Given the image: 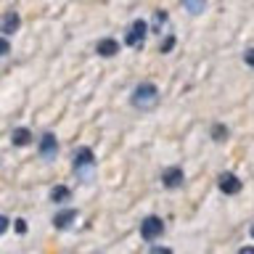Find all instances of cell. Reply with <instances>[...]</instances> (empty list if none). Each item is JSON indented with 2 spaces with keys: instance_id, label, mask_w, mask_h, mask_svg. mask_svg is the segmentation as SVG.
I'll return each instance as SVG.
<instances>
[{
  "instance_id": "cell-4",
  "label": "cell",
  "mask_w": 254,
  "mask_h": 254,
  "mask_svg": "<svg viewBox=\"0 0 254 254\" xmlns=\"http://www.w3.org/2000/svg\"><path fill=\"white\" fill-rule=\"evenodd\" d=\"M146 35H148V24L143 21V19H138V21H132V27H130V29H127L125 43L130 45V48H138L143 40H146Z\"/></svg>"
},
{
  "instance_id": "cell-3",
  "label": "cell",
  "mask_w": 254,
  "mask_h": 254,
  "mask_svg": "<svg viewBox=\"0 0 254 254\" xmlns=\"http://www.w3.org/2000/svg\"><path fill=\"white\" fill-rule=\"evenodd\" d=\"M140 236L146 238V241H156V238L164 236V220L156 217V214H148L146 220H143L140 225Z\"/></svg>"
},
{
  "instance_id": "cell-14",
  "label": "cell",
  "mask_w": 254,
  "mask_h": 254,
  "mask_svg": "<svg viewBox=\"0 0 254 254\" xmlns=\"http://www.w3.org/2000/svg\"><path fill=\"white\" fill-rule=\"evenodd\" d=\"M212 135H214V140H225V135H228L225 125H214L212 127Z\"/></svg>"
},
{
  "instance_id": "cell-17",
  "label": "cell",
  "mask_w": 254,
  "mask_h": 254,
  "mask_svg": "<svg viewBox=\"0 0 254 254\" xmlns=\"http://www.w3.org/2000/svg\"><path fill=\"white\" fill-rule=\"evenodd\" d=\"M8 225H11V220H8V217H0V233H5Z\"/></svg>"
},
{
  "instance_id": "cell-18",
  "label": "cell",
  "mask_w": 254,
  "mask_h": 254,
  "mask_svg": "<svg viewBox=\"0 0 254 254\" xmlns=\"http://www.w3.org/2000/svg\"><path fill=\"white\" fill-rule=\"evenodd\" d=\"M172 45H175V37H167L164 45H162V51H172Z\"/></svg>"
},
{
  "instance_id": "cell-16",
  "label": "cell",
  "mask_w": 254,
  "mask_h": 254,
  "mask_svg": "<svg viewBox=\"0 0 254 254\" xmlns=\"http://www.w3.org/2000/svg\"><path fill=\"white\" fill-rule=\"evenodd\" d=\"M16 233H19V236L27 233V222H24V220H16Z\"/></svg>"
},
{
  "instance_id": "cell-1",
  "label": "cell",
  "mask_w": 254,
  "mask_h": 254,
  "mask_svg": "<svg viewBox=\"0 0 254 254\" xmlns=\"http://www.w3.org/2000/svg\"><path fill=\"white\" fill-rule=\"evenodd\" d=\"M71 170H74V178L79 183H93L95 178V156L90 148H77L74 159H71Z\"/></svg>"
},
{
  "instance_id": "cell-15",
  "label": "cell",
  "mask_w": 254,
  "mask_h": 254,
  "mask_svg": "<svg viewBox=\"0 0 254 254\" xmlns=\"http://www.w3.org/2000/svg\"><path fill=\"white\" fill-rule=\"evenodd\" d=\"M244 61H246V64H249V66L254 69V48H249V51L244 53Z\"/></svg>"
},
{
  "instance_id": "cell-11",
  "label": "cell",
  "mask_w": 254,
  "mask_h": 254,
  "mask_svg": "<svg viewBox=\"0 0 254 254\" xmlns=\"http://www.w3.org/2000/svg\"><path fill=\"white\" fill-rule=\"evenodd\" d=\"M183 8L190 13V16H198L206 11V0H183Z\"/></svg>"
},
{
  "instance_id": "cell-8",
  "label": "cell",
  "mask_w": 254,
  "mask_h": 254,
  "mask_svg": "<svg viewBox=\"0 0 254 254\" xmlns=\"http://www.w3.org/2000/svg\"><path fill=\"white\" fill-rule=\"evenodd\" d=\"M74 217H77L74 209H64V212H59V214L53 217V225L59 228V230H64V228H69L71 222H74Z\"/></svg>"
},
{
  "instance_id": "cell-6",
  "label": "cell",
  "mask_w": 254,
  "mask_h": 254,
  "mask_svg": "<svg viewBox=\"0 0 254 254\" xmlns=\"http://www.w3.org/2000/svg\"><path fill=\"white\" fill-rule=\"evenodd\" d=\"M217 186H220L222 193L233 196V193H238V190H241V180H238L233 172H222V175H220V180H217Z\"/></svg>"
},
{
  "instance_id": "cell-7",
  "label": "cell",
  "mask_w": 254,
  "mask_h": 254,
  "mask_svg": "<svg viewBox=\"0 0 254 254\" xmlns=\"http://www.w3.org/2000/svg\"><path fill=\"white\" fill-rule=\"evenodd\" d=\"M183 170L180 167H170V170H164V175H162V183L167 188H180L183 186Z\"/></svg>"
},
{
  "instance_id": "cell-2",
  "label": "cell",
  "mask_w": 254,
  "mask_h": 254,
  "mask_svg": "<svg viewBox=\"0 0 254 254\" xmlns=\"http://www.w3.org/2000/svg\"><path fill=\"white\" fill-rule=\"evenodd\" d=\"M130 101H132V106H135V109H154V106H156V101H159V90H156V85H151V82H140V85L132 90Z\"/></svg>"
},
{
  "instance_id": "cell-13",
  "label": "cell",
  "mask_w": 254,
  "mask_h": 254,
  "mask_svg": "<svg viewBox=\"0 0 254 254\" xmlns=\"http://www.w3.org/2000/svg\"><path fill=\"white\" fill-rule=\"evenodd\" d=\"M69 196H71V190L66 188V186H59V188H53V193H51V198L56 204H61V201H69Z\"/></svg>"
},
{
  "instance_id": "cell-5",
  "label": "cell",
  "mask_w": 254,
  "mask_h": 254,
  "mask_svg": "<svg viewBox=\"0 0 254 254\" xmlns=\"http://www.w3.org/2000/svg\"><path fill=\"white\" fill-rule=\"evenodd\" d=\"M40 156L45 162H53L59 156V140H56L53 132H43V138H40Z\"/></svg>"
},
{
  "instance_id": "cell-9",
  "label": "cell",
  "mask_w": 254,
  "mask_h": 254,
  "mask_svg": "<svg viewBox=\"0 0 254 254\" xmlns=\"http://www.w3.org/2000/svg\"><path fill=\"white\" fill-rule=\"evenodd\" d=\"M117 53H119V43H117V40L106 37V40H101V43H98V56H106V59H109V56H117Z\"/></svg>"
},
{
  "instance_id": "cell-20",
  "label": "cell",
  "mask_w": 254,
  "mask_h": 254,
  "mask_svg": "<svg viewBox=\"0 0 254 254\" xmlns=\"http://www.w3.org/2000/svg\"><path fill=\"white\" fill-rule=\"evenodd\" d=\"M252 238H254V225H252Z\"/></svg>"
},
{
  "instance_id": "cell-10",
  "label": "cell",
  "mask_w": 254,
  "mask_h": 254,
  "mask_svg": "<svg viewBox=\"0 0 254 254\" xmlns=\"http://www.w3.org/2000/svg\"><path fill=\"white\" fill-rule=\"evenodd\" d=\"M29 140H32V132L27 130V127H16L13 135H11V143H13V146H27Z\"/></svg>"
},
{
  "instance_id": "cell-19",
  "label": "cell",
  "mask_w": 254,
  "mask_h": 254,
  "mask_svg": "<svg viewBox=\"0 0 254 254\" xmlns=\"http://www.w3.org/2000/svg\"><path fill=\"white\" fill-rule=\"evenodd\" d=\"M154 24H156V27H162V24H164V11L156 13V21H154Z\"/></svg>"
},
{
  "instance_id": "cell-12",
  "label": "cell",
  "mask_w": 254,
  "mask_h": 254,
  "mask_svg": "<svg viewBox=\"0 0 254 254\" xmlns=\"http://www.w3.org/2000/svg\"><path fill=\"white\" fill-rule=\"evenodd\" d=\"M19 29V13H13V11H8L3 16V32L5 35H11V32Z\"/></svg>"
}]
</instances>
